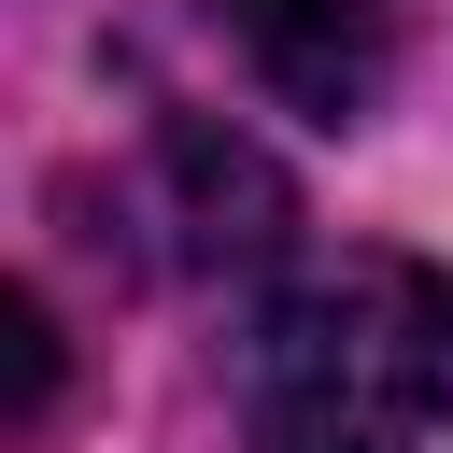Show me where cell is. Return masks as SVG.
<instances>
[{"label": "cell", "instance_id": "2", "mask_svg": "<svg viewBox=\"0 0 453 453\" xmlns=\"http://www.w3.org/2000/svg\"><path fill=\"white\" fill-rule=\"evenodd\" d=\"M396 28L411 0H241V42L297 113H368V85L396 71Z\"/></svg>", "mask_w": 453, "mask_h": 453}, {"label": "cell", "instance_id": "1", "mask_svg": "<svg viewBox=\"0 0 453 453\" xmlns=\"http://www.w3.org/2000/svg\"><path fill=\"white\" fill-rule=\"evenodd\" d=\"M255 453H453V269L326 255L241 340Z\"/></svg>", "mask_w": 453, "mask_h": 453}, {"label": "cell", "instance_id": "3", "mask_svg": "<svg viewBox=\"0 0 453 453\" xmlns=\"http://www.w3.org/2000/svg\"><path fill=\"white\" fill-rule=\"evenodd\" d=\"M57 411V326H42V297H14V439Z\"/></svg>", "mask_w": 453, "mask_h": 453}]
</instances>
